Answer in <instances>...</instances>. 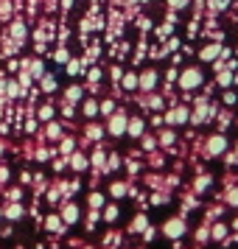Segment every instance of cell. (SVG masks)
<instances>
[{
  "instance_id": "obj_1",
  "label": "cell",
  "mask_w": 238,
  "mask_h": 249,
  "mask_svg": "<svg viewBox=\"0 0 238 249\" xmlns=\"http://www.w3.org/2000/svg\"><path fill=\"white\" fill-rule=\"evenodd\" d=\"M188 232V224H185V215H174V218H168L165 224H163V235L174 238V241H180L182 235Z\"/></svg>"
},
{
  "instance_id": "obj_2",
  "label": "cell",
  "mask_w": 238,
  "mask_h": 249,
  "mask_svg": "<svg viewBox=\"0 0 238 249\" xmlns=\"http://www.w3.org/2000/svg\"><path fill=\"white\" fill-rule=\"evenodd\" d=\"M180 84L182 90H196L199 84H202V73H199V68H188L185 73L180 76Z\"/></svg>"
},
{
  "instance_id": "obj_3",
  "label": "cell",
  "mask_w": 238,
  "mask_h": 249,
  "mask_svg": "<svg viewBox=\"0 0 238 249\" xmlns=\"http://www.w3.org/2000/svg\"><path fill=\"white\" fill-rule=\"evenodd\" d=\"M126 132V115L124 112H112V118H110V135L121 137Z\"/></svg>"
},
{
  "instance_id": "obj_4",
  "label": "cell",
  "mask_w": 238,
  "mask_h": 249,
  "mask_svg": "<svg viewBox=\"0 0 238 249\" xmlns=\"http://www.w3.org/2000/svg\"><path fill=\"white\" fill-rule=\"evenodd\" d=\"M146 227H148V215L146 213H137L135 218L129 221V230H126V232H129V235H140Z\"/></svg>"
},
{
  "instance_id": "obj_5",
  "label": "cell",
  "mask_w": 238,
  "mask_h": 249,
  "mask_svg": "<svg viewBox=\"0 0 238 249\" xmlns=\"http://www.w3.org/2000/svg\"><path fill=\"white\" fill-rule=\"evenodd\" d=\"M224 148H227L224 135H213L210 140H207V154H210V157H219V154H221Z\"/></svg>"
},
{
  "instance_id": "obj_6",
  "label": "cell",
  "mask_w": 238,
  "mask_h": 249,
  "mask_svg": "<svg viewBox=\"0 0 238 249\" xmlns=\"http://www.w3.org/2000/svg\"><path fill=\"white\" fill-rule=\"evenodd\" d=\"M59 218H62V221H65V224H76V221H79V207H76V204L73 202H68L65 204V207H62V213H59Z\"/></svg>"
},
{
  "instance_id": "obj_7",
  "label": "cell",
  "mask_w": 238,
  "mask_h": 249,
  "mask_svg": "<svg viewBox=\"0 0 238 249\" xmlns=\"http://www.w3.org/2000/svg\"><path fill=\"white\" fill-rule=\"evenodd\" d=\"M23 204L20 202H9L6 204V207H3V215H6V218H9V221H17V218H23Z\"/></svg>"
},
{
  "instance_id": "obj_8",
  "label": "cell",
  "mask_w": 238,
  "mask_h": 249,
  "mask_svg": "<svg viewBox=\"0 0 238 249\" xmlns=\"http://www.w3.org/2000/svg\"><path fill=\"white\" fill-rule=\"evenodd\" d=\"M45 227H48V232H56V235H62V232H68V224H65V221H62L59 215H48Z\"/></svg>"
},
{
  "instance_id": "obj_9",
  "label": "cell",
  "mask_w": 238,
  "mask_h": 249,
  "mask_svg": "<svg viewBox=\"0 0 238 249\" xmlns=\"http://www.w3.org/2000/svg\"><path fill=\"white\" fill-rule=\"evenodd\" d=\"M165 121H168V124H185V121H188V109H185V107H177V109L168 112Z\"/></svg>"
},
{
  "instance_id": "obj_10",
  "label": "cell",
  "mask_w": 238,
  "mask_h": 249,
  "mask_svg": "<svg viewBox=\"0 0 238 249\" xmlns=\"http://www.w3.org/2000/svg\"><path fill=\"white\" fill-rule=\"evenodd\" d=\"M227 232H230V227H227L224 221H219V224L210 227V238H213V241H224Z\"/></svg>"
},
{
  "instance_id": "obj_11",
  "label": "cell",
  "mask_w": 238,
  "mask_h": 249,
  "mask_svg": "<svg viewBox=\"0 0 238 249\" xmlns=\"http://www.w3.org/2000/svg\"><path fill=\"white\" fill-rule=\"evenodd\" d=\"M126 135L140 137V135H143V121H140V118H132V121H126Z\"/></svg>"
},
{
  "instance_id": "obj_12",
  "label": "cell",
  "mask_w": 238,
  "mask_h": 249,
  "mask_svg": "<svg viewBox=\"0 0 238 249\" xmlns=\"http://www.w3.org/2000/svg\"><path fill=\"white\" fill-rule=\"evenodd\" d=\"M110 193H112L115 199H121V196L129 193V185H126V182H112V185H110Z\"/></svg>"
},
{
  "instance_id": "obj_13",
  "label": "cell",
  "mask_w": 238,
  "mask_h": 249,
  "mask_svg": "<svg viewBox=\"0 0 238 249\" xmlns=\"http://www.w3.org/2000/svg\"><path fill=\"white\" fill-rule=\"evenodd\" d=\"M154 81H157V73H154V70H148V73H143V79L137 81V84H140L143 90H151V87H154Z\"/></svg>"
},
{
  "instance_id": "obj_14",
  "label": "cell",
  "mask_w": 238,
  "mask_h": 249,
  "mask_svg": "<svg viewBox=\"0 0 238 249\" xmlns=\"http://www.w3.org/2000/svg\"><path fill=\"white\" fill-rule=\"evenodd\" d=\"M101 215H104V221H115V218L121 215V207H118V204H107Z\"/></svg>"
},
{
  "instance_id": "obj_15",
  "label": "cell",
  "mask_w": 238,
  "mask_h": 249,
  "mask_svg": "<svg viewBox=\"0 0 238 249\" xmlns=\"http://www.w3.org/2000/svg\"><path fill=\"white\" fill-rule=\"evenodd\" d=\"M196 244H207V241H210V227L204 224V227H199V230H196Z\"/></svg>"
},
{
  "instance_id": "obj_16",
  "label": "cell",
  "mask_w": 238,
  "mask_h": 249,
  "mask_svg": "<svg viewBox=\"0 0 238 249\" xmlns=\"http://www.w3.org/2000/svg\"><path fill=\"white\" fill-rule=\"evenodd\" d=\"M87 204H90V210H101V207H104V196H101V193H90Z\"/></svg>"
},
{
  "instance_id": "obj_17",
  "label": "cell",
  "mask_w": 238,
  "mask_h": 249,
  "mask_svg": "<svg viewBox=\"0 0 238 249\" xmlns=\"http://www.w3.org/2000/svg\"><path fill=\"white\" fill-rule=\"evenodd\" d=\"M224 202L230 204V207H238V185H236V188H230V191L224 193Z\"/></svg>"
},
{
  "instance_id": "obj_18",
  "label": "cell",
  "mask_w": 238,
  "mask_h": 249,
  "mask_svg": "<svg viewBox=\"0 0 238 249\" xmlns=\"http://www.w3.org/2000/svg\"><path fill=\"white\" fill-rule=\"evenodd\" d=\"M70 165H73L76 171H84V168H87V157H84V154H73Z\"/></svg>"
},
{
  "instance_id": "obj_19",
  "label": "cell",
  "mask_w": 238,
  "mask_h": 249,
  "mask_svg": "<svg viewBox=\"0 0 238 249\" xmlns=\"http://www.w3.org/2000/svg\"><path fill=\"white\" fill-rule=\"evenodd\" d=\"M219 53H221V45H210L202 51V59H216Z\"/></svg>"
},
{
  "instance_id": "obj_20",
  "label": "cell",
  "mask_w": 238,
  "mask_h": 249,
  "mask_svg": "<svg viewBox=\"0 0 238 249\" xmlns=\"http://www.w3.org/2000/svg\"><path fill=\"white\" fill-rule=\"evenodd\" d=\"M84 115H87V118L98 115V104H95V101H84Z\"/></svg>"
},
{
  "instance_id": "obj_21",
  "label": "cell",
  "mask_w": 238,
  "mask_h": 249,
  "mask_svg": "<svg viewBox=\"0 0 238 249\" xmlns=\"http://www.w3.org/2000/svg\"><path fill=\"white\" fill-rule=\"evenodd\" d=\"M207 185H210V177H199V179H196V188H193V191H196V193H202V191H207Z\"/></svg>"
},
{
  "instance_id": "obj_22",
  "label": "cell",
  "mask_w": 238,
  "mask_h": 249,
  "mask_svg": "<svg viewBox=\"0 0 238 249\" xmlns=\"http://www.w3.org/2000/svg\"><path fill=\"white\" fill-rule=\"evenodd\" d=\"M124 87H126V90H135V87H137V76H135V73L124 76Z\"/></svg>"
},
{
  "instance_id": "obj_23",
  "label": "cell",
  "mask_w": 238,
  "mask_h": 249,
  "mask_svg": "<svg viewBox=\"0 0 238 249\" xmlns=\"http://www.w3.org/2000/svg\"><path fill=\"white\" fill-rule=\"evenodd\" d=\"M79 98H81V87H70L68 90V101L73 104V101H79Z\"/></svg>"
},
{
  "instance_id": "obj_24",
  "label": "cell",
  "mask_w": 238,
  "mask_h": 249,
  "mask_svg": "<svg viewBox=\"0 0 238 249\" xmlns=\"http://www.w3.org/2000/svg\"><path fill=\"white\" fill-rule=\"evenodd\" d=\"M48 137H54V140H56V137H62V129H59V124H51V126H48Z\"/></svg>"
},
{
  "instance_id": "obj_25",
  "label": "cell",
  "mask_w": 238,
  "mask_h": 249,
  "mask_svg": "<svg viewBox=\"0 0 238 249\" xmlns=\"http://www.w3.org/2000/svg\"><path fill=\"white\" fill-rule=\"evenodd\" d=\"M87 137H90V140H98V137H101V129H98V126H90V129H87Z\"/></svg>"
},
{
  "instance_id": "obj_26",
  "label": "cell",
  "mask_w": 238,
  "mask_h": 249,
  "mask_svg": "<svg viewBox=\"0 0 238 249\" xmlns=\"http://www.w3.org/2000/svg\"><path fill=\"white\" fill-rule=\"evenodd\" d=\"M70 151H73V140L65 137V140H62V154H70Z\"/></svg>"
},
{
  "instance_id": "obj_27",
  "label": "cell",
  "mask_w": 238,
  "mask_h": 249,
  "mask_svg": "<svg viewBox=\"0 0 238 249\" xmlns=\"http://www.w3.org/2000/svg\"><path fill=\"white\" fill-rule=\"evenodd\" d=\"M101 112H104V115H112V112H115V104H112V101H104V104H101Z\"/></svg>"
},
{
  "instance_id": "obj_28",
  "label": "cell",
  "mask_w": 238,
  "mask_h": 249,
  "mask_svg": "<svg viewBox=\"0 0 238 249\" xmlns=\"http://www.w3.org/2000/svg\"><path fill=\"white\" fill-rule=\"evenodd\" d=\"M160 140H163V146H171V143H174V132H163Z\"/></svg>"
},
{
  "instance_id": "obj_29",
  "label": "cell",
  "mask_w": 238,
  "mask_h": 249,
  "mask_svg": "<svg viewBox=\"0 0 238 249\" xmlns=\"http://www.w3.org/2000/svg\"><path fill=\"white\" fill-rule=\"evenodd\" d=\"M51 115H54L51 107H42V109H39V118H42V121H51Z\"/></svg>"
},
{
  "instance_id": "obj_30",
  "label": "cell",
  "mask_w": 238,
  "mask_h": 249,
  "mask_svg": "<svg viewBox=\"0 0 238 249\" xmlns=\"http://www.w3.org/2000/svg\"><path fill=\"white\" fill-rule=\"evenodd\" d=\"M230 6V0H213V9H227Z\"/></svg>"
},
{
  "instance_id": "obj_31",
  "label": "cell",
  "mask_w": 238,
  "mask_h": 249,
  "mask_svg": "<svg viewBox=\"0 0 238 249\" xmlns=\"http://www.w3.org/2000/svg\"><path fill=\"white\" fill-rule=\"evenodd\" d=\"M219 81H221V84H230V73H227V70H224V73L219 70Z\"/></svg>"
},
{
  "instance_id": "obj_32",
  "label": "cell",
  "mask_w": 238,
  "mask_h": 249,
  "mask_svg": "<svg viewBox=\"0 0 238 249\" xmlns=\"http://www.w3.org/2000/svg\"><path fill=\"white\" fill-rule=\"evenodd\" d=\"M20 92H23V90H20L17 84H9V95H12V98H14V95H20Z\"/></svg>"
},
{
  "instance_id": "obj_33",
  "label": "cell",
  "mask_w": 238,
  "mask_h": 249,
  "mask_svg": "<svg viewBox=\"0 0 238 249\" xmlns=\"http://www.w3.org/2000/svg\"><path fill=\"white\" fill-rule=\"evenodd\" d=\"M143 148H148V151H151V148H154V137H146V140H143Z\"/></svg>"
},
{
  "instance_id": "obj_34",
  "label": "cell",
  "mask_w": 238,
  "mask_h": 249,
  "mask_svg": "<svg viewBox=\"0 0 238 249\" xmlns=\"http://www.w3.org/2000/svg\"><path fill=\"white\" fill-rule=\"evenodd\" d=\"M171 6H177V9H185V6H188V0H171Z\"/></svg>"
},
{
  "instance_id": "obj_35",
  "label": "cell",
  "mask_w": 238,
  "mask_h": 249,
  "mask_svg": "<svg viewBox=\"0 0 238 249\" xmlns=\"http://www.w3.org/2000/svg\"><path fill=\"white\" fill-rule=\"evenodd\" d=\"M9 179V168H3V165H0V182H6Z\"/></svg>"
},
{
  "instance_id": "obj_36",
  "label": "cell",
  "mask_w": 238,
  "mask_h": 249,
  "mask_svg": "<svg viewBox=\"0 0 238 249\" xmlns=\"http://www.w3.org/2000/svg\"><path fill=\"white\" fill-rule=\"evenodd\" d=\"M92 162H95V165H104V154H101V151H98V154L92 157Z\"/></svg>"
},
{
  "instance_id": "obj_37",
  "label": "cell",
  "mask_w": 238,
  "mask_h": 249,
  "mask_svg": "<svg viewBox=\"0 0 238 249\" xmlns=\"http://www.w3.org/2000/svg\"><path fill=\"white\" fill-rule=\"evenodd\" d=\"M233 230H236V235H233V238H236V241H238V218H236V221H233Z\"/></svg>"
},
{
  "instance_id": "obj_38",
  "label": "cell",
  "mask_w": 238,
  "mask_h": 249,
  "mask_svg": "<svg viewBox=\"0 0 238 249\" xmlns=\"http://www.w3.org/2000/svg\"><path fill=\"white\" fill-rule=\"evenodd\" d=\"M84 249H95V247H84Z\"/></svg>"
},
{
  "instance_id": "obj_39",
  "label": "cell",
  "mask_w": 238,
  "mask_h": 249,
  "mask_svg": "<svg viewBox=\"0 0 238 249\" xmlns=\"http://www.w3.org/2000/svg\"><path fill=\"white\" fill-rule=\"evenodd\" d=\"M236 157H238V146H236Z\"/></svg>"
},
{
  "instance_id": "obj_40",
  "label": "cell",
  "mask_w": 238,
  "mask_h": 249,
  "mask_svg": "<svg viewBox=\"0 0 238 249\" xmlns=\"http://www.w3.org/2000/svg\"><path fill=\"white\" fill-rule=\"evenodd\" d=\"M0 215H3V207H0Z\"/></svg>"
}]
</instances>
